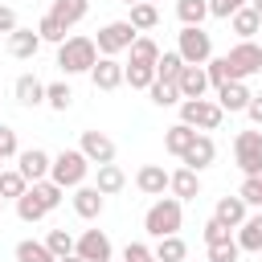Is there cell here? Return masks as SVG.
<instances>
[{"label":"cell","instance_id":"50","mask_svg":"<svg viewBox=\"0 0 262 262\" xmlns=\"http://www.w3.org/2000/svg\"><path fill=\"white\" fill-rule=\"evenodd\" d=\"M57 262H86V258H78V254H66V258H57Z\"/></svg>","mask_w":262,"mask_h":262},{"label":"cell","instance_id":"11","mask_svg":"<svg viewBox=\"0 0 262 262\" xmlns=\"http://www.w3.org/2000/svg\"><path fill=\"white\" fill-rule=\"evenodd\" d=\"M16 160H20V164H16V172H20L29 184H37V180H45V176H49V160H53V156H49V151H41V147H25V151H16Z\"/></svg>","mask_w":262,"mask_h":262},{"label":"cell","instance_id":"9","mask_svg":"<svg viewBox=\"0 0 262 262\" xmlns=\"http://www.w3.org/2000/svg\"><path fill=\"white\" fill-rule=\"evenodd\" d=\"M74 254L86 258V262H111L115 258V246L102 229H82V237H74Z\"/></svg>","mask_w":262,"mask_h":262},{"label":"cell","instance_id":"54","mask_svg":"<svg viewBox=\"0 0 262 262\" xmlns=\"http://www.w3.org/2000/svg\"><path fill=\"white\" fill-rule=\"evenodd\" d=\"M147 262H156V258H147Z\"/></svg>","mask_w":262,"mask_h":262},{"label":"cell","instance_id":"44","mask_svg":"<svg viewBox=\"0 0 262 262\" xmlns=\"http://www.w3.org/2000/svg\"><path fill=\"white\" fill-rule=\"evenodd\" d=\"M233 233H229V225H221L217 217H209L205 221V246H217V242H229Z\"/></svg>","mask_w":262,"mask_h":262},{"label":"cell","instance_id":"21","mask_svg":"<svg viewBox=\"0 0 262 262\" xmlns=\"http://www.w3.org/2000/svg\"><path fill=\"white\" fill-rule=\"evenodd\" d=\"M12 94H16L20 106H41V102H45V82L33 78V74H20L16 86H12Z\"/></svg>","mask_w":262,"mask_h":262},{"label":"cell","instance_id":"48","mask_svg":"<svg viewBox=\"0 0 262 262\" xmlns=\"http://www.w3.org/2000/svg\"><path fill=\"white\" fill-rule=\"evenodd\" d=\"M20 20H16V8H8V4H0V33H12Z\"/></svg>","mask_w":262,"mask_h":262},{"label":"cell","instance_id":"16","mask_svg":"<svg viewBox=\"0 0 262 262\" xmlns=\"http://www.w3.org/2000/svg\"><path fill=\"white\" fill-rule=\"evenodd\" d=\"M246 254H262V209L258 213H246V221L237 225V237H233Z\"/></svg>","mask_w":262,"mask_h":262},{"label":"cell","instance_id":"37","mask_svg":"<svg viewBox=\"0 0 262 262\" xmlns=\"http://www.w3.org/2000/svg\"><path fill=\"white\" fill-rule=\"evenodd\" d=\"M180 70H184V57H180L176 49L156 57V78H164V82H176V78H180Z\"/></svg>","mask_w":262,"mask_h":262},{"label":"cell","instance_id":"30","mask_svg":"<svg viewBox=\"0 0 262 262\" xmlns=\"http://www.w3.org/2000/svg\"><path fill=\"white\" fill-rule=\"evenodd\" d=\"M127 53H131V61H135V66H156V57H160V45H156L151 37H143V33H139V37L131 41V49H127Z\"/></svg>","mask_w":262,"mask_h":262},{"label":"cell","instance_id":"39","mask_svg":"<svg viewBox=\"0 0 262 262\" xmlns=\"http://www.w3.org/2000/svg\"><path fill=\"white\" fill-rule=\"evenodd\" d=\"M25 188H29V180H25L16 168H4V172H0V196H4V201H16Z\"/></svg>","mask_w":262,"mask_h":262},{"label":"cell","instance_id":"55","mask_svg":"<svg viewBox=\"0 0 262 262\" xmlns=\"http://www.w3.org/2000/svg\"><path fill=\"white\" fill-rule=\"evenodd\" d=\"M151 4H156V0H151Z\"/></svg>","mask_w":262,"mask_h":262},{"label":"cell","instance_id":"13","mask_svg":"<svg viewBox=\"0 0 262 262\" xmlns=\"http://www.w3.org/2000/svg\"><path fill=\"white\" fill-rule=\"evenodd\" d=\"M90 82H94V90H119V86H123V66H119V57H102V53H98V61L90 66Z\"/></svg>","mask_w":262,"mask_h":262},{"label":"cell","instance_id":"20","mask_svg":"<svg viewBox=\"0 0 262 262\" xmlns=\"http://www.w3.org/2000/svg\"><path fill=\"white\" fill-rule=\"evenodd\" d=\"M246 102H250V86H246V82H225V86H217V106H221V111L237 115V111H246Z\"/></svg>","mask_w":262,"mask_h":262},{"label":"cell","instance_id":"3","mask_svg":"<svg viewBox=\"0 0 262 262\" xmlns=\"http://www.w3.org/2000/svg\"><path fill=\"white\" fill-rule=\"evenodd\" d=\"M86 172H90V160H86L78 147H66V151H57V156L49 160V180L61 184V188L86 184Z\"/></svg>","mask_w":262,"mask_h":262},{"label":"cell","instance_id":"36","mask_svg":"<svg viewBox=\"0 0 262 262\" xmlns=\"http://www.w3.org/2000/svg\"><path fill=\"white\" fill-rule=\"evenodd\" d=\"M66 33H70V29H66V25H61L53 12H45V16L37 20V37H41V41H53V45H61V41H66Z\"/></svg>","mask_w":262,"mask_h":262},{"label":"cell","instance_id":"33","mask_svg":"<svg viewBox=\"0 0 262 262\" xmlns=\"http://www.w3.org/2000/svg\"><path fill=\"white\" fill-rule=\"evenodd\" d=\"M147 94H151L156 106H176V102H180V86H176V82H164V78H156V82L147 86Z\"/></svg>","mask_w":262,"mask_h":262},{"label":"cell","instance_id":"6","mask_svg":"<svg viewBox=\"0 0 262 262\" xmlns=\"http://www.w3.org/2000/svg\"><path fill=\"white\" fill-rule=\"evenodd\" d=\"M139 33L131 29V20H106L102 29H98V37H94V45H98V53L102 57H119V53H127L131 49V41H135Z\"/></svg>","mask_w":262,"mask_h":262},{"label":"cell","instance_id":"52","mask_svg":"<svg viewBox=\"0 0 262 262\" xmlns=\"http://www.w3.org/2000/svg\"><path fill=\"white\" fill-rule=\"evenodd\" d=\"M119 4H127V8H131V4H139V0H119Z\"/></svg>","mask_w":262,"mask_h":262},{"label":"cell","instance_id":"49","mask_svg":"<svg viewBox=\"0 0 262 262\" xmlns=\"http://www.w3.org/2000/svg\"><path fill=\"white\" fill-rule=\"evenodd\" d=\"M246 115H250V123H258V127H262V94H250V102H246Z\"/></svg>","mask_w":262,"mask_h":262},{"label":"cell","instance_id":"41","mask_svg":"<svg viewBox=\"0 0 262 262\" xmlns=\"http://www.w3.org/2000/svg\"><path fill=\"white\" fill-rule=\"evenodd\" d=\"M45 246H49V254H53V258L74 254V237H70V229H49V233H45Z\"/></svg>","mask_w":262,"mask_h":262},{"label":"cell","instance_id":"34","mask_svg":"<svg viewBox=\"0 0 262 262\" xmlns=\"http://www.w3.org/2000/svg\"><path fill=\"white\" fill-rule=\"evenodd\" d=\"M29 188L37 192V201H41V205H45L49 213H53V209L61 205V196H66V188H61V184H53L49 176H45V180H37V184H29Z\"/></svg>","mask_w":262,"mask_h":262},{"label":"cell","instance_id":"5","mask_svg":"<svg viewBox=\"0 0 262 262\" xmlns=\"http://www.w3.org/2000/svg\"><path fill=\"white\" fill-rule=\"evenodd\" d=\"M176 53L184 57V66H205L213 57V37L201 25H184L176 33Z\"/></svg>","mask_w":262,"mask_h":262},{"label":"cell","instance_id":"24","mask_svg":"<svg viewBox=\"0 0 262 262\" xmlns=\"http://www.w3.org/2000/svg\"><path fill=\"white\" fill-rule=\"evenodd\" d=\"M156 262H184L188 258V246L180 233H168V237H156V250H151Z\"/></svg>","mask_w":262,"mask_h":262},{"label":"cell","instance_id":"10","mask_svg":"<svg viewBox=\"0 0 262 262\" xmlns=\"http://www.w3.org/2000/svg\"><path fill=\"white\" fill-rule=\"evenodd\" d=\"M78 151H82L90 164H111V160H115V139L102 135V131H82Z\"/></svg>","mask_w":262,"mask_h":262},{"label":"cell","instance_id":"23","mask_svg":"<svg viewBox=\"0 0 262 262\" xmlns=\"http://www.w3.org/2000/svg\"><path fill=\"white\" fill-rule=\"evenodd\" d=\"M246 213H250V205H246L242 196H221L217 209H213V217H217L221 225H229V229H237V225L246 221Z\"/></svg>","mask_w":262,"mask_h":262},{"label":"cell","instance_id":"57","mask_svg":"<svg viewBox=\"0 0 262 262\" xmlns=\"http://www.w3.org/2000/svg\"><path fill=\"white\" fill-rule=\"evenodd\" d=\"M111 262H115V258H111Z\"/></svg>","mask_w":262,"mask_h":262},{"label":"cell","instance_id":"2","mask_svg":"<svg viewBox=\"0 0 262 262\" xmlns=\"http://www.w3.org/2000/svg\"><path fill=\"white\" fill-rule=\"evenodd\" d=\"M180 221H184V201H176V196H156V205L143 213V229L151 237L180 233Z\"/></svg>","mask_w":262,"mask_h":262},{"label":"cell","instance_id":"22","mask_svg":"<svg viewBox=\"0 0 262 262\" xmlns=\"http://www.w3.org/2000/svg\"><path fill=\"white\" fill-rule=\"evenodd\" d=\"M94 188L102 192V196H115V192H123L127 188V172L111 160V164H98V180H94Z\"/></svg>","mask_w":262,"mask_h":262},{"label":"cell","instance_id":"28","mask_svg":"<svg viewBox=\"0 0 262 262\" xmlns=\"http://www.w3.org/2000/svg\"><path fill=\"white\" fill-rule=\"evenodd\" d=\"M229 29H233V33L242 37V41H250V37H254V33L262 29V16H258V12H254V8L246 4V8H237V12L229 16Z\"/></svg>","mask_w":262,"mask_h":262},{"label":"cell","instance_id":"32","mask_svg":"<svg viewBox=\"0 0 262 262\" xmlns=\"http://www.w3.org/2000/svg\"><path fill=\"white\" fill-rule=\"evenodd\" d=\"M16 262H57V258L49 254V246H45V242L25 237V242H16Z\"/></svg>","mask_w":262,"mask_h":262},{"label":"cell","instance_id":"35","mask_svg":"<svg viewBox=\"0 0 262 262\" xmlns=\"http://www.w3.org/2000/svg\"><path fill=\"white\" fill-rule=\"evenodd\" d=\"M176 16L180 25H201L209 16V0H176Z\"/></svg>","mask_w":262,"mask_h":262},{"label":"cell","instance_id":"18","mask_svg":"<svg viewBox=\"0 0 262 262\" xmlns=\"http://www.w3.org/2000/svg\"><path fill=\"white\" fill-rule=\"evenodd\" d=\"M176 86H180V98H205V90H209L205 66H184L180 78H176Z\"/></svg>","mask_w":262,"mask_h":262},{"label":"cell","instance_id":"8","mask_svg":"<svg viewBox=\"0 0 262 262\" xmlns=\"http://www.w3.org/2000/svg\"><path fill=\"white\" fill-rule=\"evenodd\" d=\"M233 164L242 168V176L262 168V131H237L233 135Z\"/></svg>","mask_w":262,"mask_h":262},{"label":"cell","instance_id":"51","mask_svg":"<svg viewBox=\"0 0 262 262\" xmlns=\"http://www.w3.org/2000/svg\"><path fill=\"white\" fill-rule=\"evenodd\" d=\"M246 4H250V8H254V12L262 16V0H246Z\"/></svg>","mask_w":262,"mask_h":262},{"label":"cell","instance_id":"40","mask_svg":"<svg viewBox=\"0 0 262 262\" xmlns=\"http://www.w3.org/2000/svg\"><path fill=\"white\" fill-rule=\"evenodd\" d=\"M237 196H242V201H246L250 209H262V168H258V172H250V176L242 180Z\"/></svg>","mask_w":262,"mask_h":262},{"label":"cell","instance_id":"27","mask_svg":"<svg viewBox=\"0 0 262 262\" xmlns=\"http://www.w3.org/2000/svg\"><path fill=\"white\" fill-rule=\"evenodd\" d=\"M127 20H131L135 33H147V29L160 25V8H156L151 0H139V4H131V16H127Z\"/></svg>","mask_w":262,"mask_h":262},{"label":"cell","instance_id":"31","mask_svg":"<svg viewBox=\"0 0 262 262\" xmlns=\"http://www.w3.org/2000/svg\"><path fill=\"white\" fill-rule=\"evenodd\" d=\"M123 82H127L131 90H147V86L156 82V66H135V61H127V66H123Z\"/></svg>","mask_w":262,"mask_h":262},{"label":"cell","instance_id":"46","mask_svg":"<svg viewBox=\"0 0 262 262\" xmlns=\"http://www.w3.org/2000/svg\"><path fill=\"white\" fill-rule=\"evenodd\" d=\"M237 8H246V0H209V16H217V20H229Z\"/></svg>","mask_w":262,"mask_h":262},{"label":"cell","instance_id":"7","mask_svg":"<svg viewBox=\"0 0 262 262\" xmlns=\"http://www.w3.org/2000/svg\"><path fill=\"white\" fill-rule=\"evenodd\" d=\"M225 61H229L233 82H246V78L262 74V45H254V41H237V45L225 53Z\"/></svg>","mask_w":262,"mask_h":262},{"label":"cell","instance_id":"47","mask_svg":"<svg viewBox=\"0 0 262 262\" xmlns=\"http://www.w3.org/2000/svg\"><path fill=\"white\" fill-rule=\"evenodd\" d=\"M147 258H151V250L143 242H127L123 246V262H147Z\"/></svg>","mask_w":262,"mask_h":262},{"label":"cell","instance_id":"45","mask_svg":"<svg viewBox=\"0 0 262 262\" xmlns=\"http://www.w3.org/2000/svg\"><path fill=\"white\" fill-rule=\"evenodd\" d=\"M20 151V143H16V131L8 127V123H0V160H12Z\"/></svg>","mask_w":262,"mask_h":262},{"label":"cell","instance_id":"12","mask_svg":"<svg viewBox=\"0 0 262 262\" xmlns=\"http://www.w3.org/2000/svg\"><path fill=\"white\" fill-rule=\"evenodd\" d=\"M102 209H106V196H102L94 184H78V188H74V213H78L82 221H98Z\"/></svg>","mask_w":262,"mask_h":262},{"label":"cell","instance_id":"4","mask_svg":"<svg viewBox=\"0 0 262 262\" xmlns=\"http://www.w3.org/2000/svg\"><path fill=\"white\" fill-rule=\"evenodd\" d=\"M176 106H180V123H188L196 131H217L221 119H225V111L217 106V98H180Z\"/></svg>","mask_w":262,"mask_h":262},{"label":"cell","instance_id":"25","mask_svg":"<svg viewBox=\"0 0 262 262\" xmlns=\"http://www.w3.org/2000/svg\"><path fill=\"white\" fill-rule=\"evenodd\" d=\"M192 139H196V127H188V123H172V127L164 131V147H168L176 160L188 151V143H192Z\"/></svg>","mask_w":262,"mask_h":262},{"label":"cell","instance_id":"17","mask_svg":"<svg viewBox=\"0 0 262 262\" xmlns=\"http://www.w3.org/2000/svg\"><path fill=\"white\" fill-rule=\"evenodd\" d=\"M37 49H41V37H37V29H12L8 33V53L12 57H20V61H29V57H37Z\"/></svg>","mask_w":262,"mask_h":262},{"label":"cell","instance_id":"26","mask_svg":"<svg viewBox=\"0 0 262 262\" xmlns=\"http://www.w3.org/2000/svg\"><path fill=\"white\" fill-rule=\"evenodd\" d=\"M49 12H53L66 29H74V25L90 12V0H53V8H49Z\"/></svg>","mask_w":262,"mask_h":262},{"label":"cell","instance_id":"14","mask_svg":"<svg viewBox=\"0 0 262 262\" xmlns=\"http://www.w3.org/2000/svg\"><path fill=\"white\" fill-rule=\"evenodd\" d=\"M213 160H217V143H213L205 131H196V139L188 143V151L180 156V164H184V168H192V172H201V168H209Z\"/></svg>","mask_w":262,"mask_h":262},{"label":"cell","instance_id":"15","mask_svg":"<svg viewBox=\"0 0 262 262\" xmlns=\"http://www.w3.org/2000/svg\"><path fill=\"white\" fill-rule=\"evenodd\" d=\"M168 192H172L176 201H196V196H201V172H192V168L168 172Z\"/></svg>","mask_w":262,"mask_h":262},{"label":"cell","instance_id":"43","mask_svg":"<svg viewBox=\"0 0 262 262\" xmlns=\"http://www.w3.org/2000/svg\"><path fill=\"white\" fill-rule=\"evenodd\" d=\"M237 254H242V246L229 237V242H217V246H209V262H237Z\"/></svg>","mask_w":262,"mask_h":262},{"label":"cell","instance_id":"53","mask_svg":"<svg viewBox=\"0 0 262 262\" xmlns=\"http://www.w3.org/2000/svg\"><path fill=\"white\" fill-rule=\"evenodd\" d=\"M0 172H4V160H0Z\"/></svg>","mask_w":262,"mask_h":262},{"label":"cell","instance_id":"1","mask_svg":"<svg viewBox=\"0 0 262 262\" xmlns=\"http://www.w3.org/2000/svg\"><path fill=\"white\" fill-rule=\"evenodd\" d=\"M98 61V45L94 37H66L57 45V70L70 78V74H90V66Z\"/></svg>","mask_w":262,"mask_h":262},{"label":"cell","instance_id":"29","mask_svg":"<svg viewBox=\"0 0 262 262\" xmlns=\"http://www.w3.org/2000/svg\"><path fill=\"white\" fill-rule=\"evenodd\" d=\"M45 213H49V209L37 201V192H33V188H25V192L16 196V217H20V221H29V225H33V221H41Z\"/></svg>","mask_w":262,"mask_h":262},{"label":"cell","instance_id":"38","mask_svg":"<svg viewBox=\"0 0 262 262\" xmlns=\"http://www.w3.org/2000/svg\"><path fill=\"white\" fill-rule=\"evenodd\" d=\"M70 102H74L70 82H49V86H45V106H53V111H70Z\"/></svg>","mask_w":262,"mask_h":262},{"label":"cell","instance_id":"42","mask_svg":"<svg viewBox=\"0 0 262 262\" xmlns=\"http://www.w3.org/2000/svg\"><path fill=\"white\" fill-rule=\"evenodd\" d=\"M205 74H209V86L217 90V86H225V82H233V74H229V61L225 57H209L205 61Z\"/></svg>","mask_w":262,"mask_h":262},{"label":"cell","instance_id":"19","mask_svg":"<svg viewBox=\"0 0 262 262\" xmlns=\"http://www.w3.org/2000/svg\"><path fill=\"white\" fill-rule=\"evenodd\" d=\"M135 188L147 192V196H164V192H168V172H164L160 164H143V168L135 172Z\"/></svg>","mask_w":262,"mask_h":262},{"label":"cell","instance_id":"56","mask_svg":"<svg viewBox=\"0 0 262 262\" xmlns=\"http://www.w3.org/2000/svg\"><path fill=\"white\" fill-rule=\"evenodd\" d=\"M258 33H262V29H258Z\"/></svg>","mask_w":262,"mask_h":262}]
</instances>
